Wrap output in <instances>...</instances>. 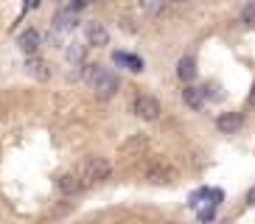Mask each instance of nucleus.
I'll use <instances>...</instances> for the list:
<instances>
[{
    "label": "nucleus",
    "mask_w": 255,
    "mask_h": 224,
    "mask_svg": "<svg viewBox=\"0 0 255 224\" xmlns=\"http://www.w3.org/2000/svg\"><path fill=\"white\" fill-rule=\"evenodd\" d=\"M82 76L84 82H90V87L96 90L98 98H113L121 87V79L115 70L110 67H101V65H82Z\"/></svg>",
    "instance_id": "1"
},
{
    "label": "nucleus",
    "mask_w": 255,
    "mask_h": 224,
    "mask_svg": "<svg viewBox=\"0 0 255 224\" xmlns=\"http://www.w3.org/2000/svg\"><path fill=\"white\" fill-rule=\"evenodd\" d=\"M79 179H82V185H96V182H104L110 174H113V165L110 160L104 157H87L82 165H79Z\"/></svg>",
    "instance_id": "2"
},
{
    "label": "nucleus",
    "mask_w": 255,
    "mask_h": 224,
    "mask_svg": "<svg viewBox=\"0 0 255 224\" xmlns=\"http://www.w3.org/2000/svg\"><path fill=\"white\" fill-rule=\"evenodd\" d=\"M132 110H135V115L143 118V120H157L160 112H163V107H160V101L154 96H137Z\"/></svg>",
    "instance_id": "3"
},
{
    "label": "nucleus",
    "mask_w": 255,
    "mask_h": 224,
    "mask_svg": "<svg viewBox=\"0 0 255 224\" xmlns=\"http://www.w3.org/2000/svg\"><path fill=\"white\" fill-rule=\"evenodd\" d=\"M84 37H87V45H93V48H104V45H110V31H107L104 22H87L84 25Z\"/></svg>",
    "instance_id": "4"
},
{
    "label": "nucleus",
    "mask_w": 255,
    "mask_h": 224,
    "mask_svg": "<svg viewBox=\"0 0 255 224\" xmlns=\"http://www.w3.org/2000/svg\"><path fill=\"white\" fill-rule=\"evenodd\" d=\"M146 179H149V182H157V185H165V182L174 179V168L165 163V160H154V163L146 168Z\"/></svg>",
    "instance_id": "5"
},
{
    "label": "nucleus",
    "mask_w": 255,
    "mask_h": 224,
    "mask_svg": "<svg viewBox=\"0 0 255 224\" xmlns=\"http://www.w3.org/2000/svg\"><path fill=\"white\" fill-rule=\"evenodd\" d=\"M216 126L222 134H236L244 126V115H241V112H222L216 118Z\"/></svg>",
    "instance_id": "6"
},
{
    "label": "nucleus",
    "mask_w": 255,
    "mask_h": 224,
    "mask_svg": "<svg viewBox=\"0 0 255 224\" xmlns=\"http://www.w3.org/2000/svg\"><path fill=\"white\" fill-rule=\"evenodd\" d=\"M17 45H20V51H23L25 56H37L39 45H42V37H39V31L28 28V31H23V34L17 37Z\"/></svg>",
    "instance_id": "7"
},
{
    "label": "nucleus",
    "mask_w": 255,
    "mask_h": 224,
    "mask_svg": "<svg viewBox=\"0 0 255 224\" xmlns=\"http://www.w3.org/2000/svg\"><path fill=\"white\" fill-rule=\"evenodd\" d=\"M76 25H79V14H73L70 8H62V11H56V17H53V31H59V34L73 31Z\"/></svg>",
    "instance_id": "8"
},
{
    "label": "nucleus",
    "mask_w": 255,
    "mask_h": 224,
    "mask_svg": "<svg viewBox=\"0 0 255 224\" xmlns=\"http://www.w3.org/2000/svg\"><path fill=\"white\" fill-rule=\"evenodd\" d=\"M25 73L39 79V82H45L48 76H51V67H48V62L39 59V56H28V59H25Z\"/></svg>",
    "instance_id": "9"
},
{
    "label": "nucleus",
    "mask_w": 255,
    "mask_h": 224,
    "mask_svg": "<svg viewBox=\"0 0 255 224\" xmlns=\"http://www.w3.org/2000/svg\"><path fill=\"white\" fill-rule=\"evenodd\" d=\"M205 90L202 87H191L188 84L185 90H182V101H185V107H191V110H202L205 107Z\"/></svg>",
    "instance_id": "10"
},
{
    "label": "nucleus",
    "mask_w": 255,
    "mask_h": 224,
    "mask_svg": "<svg viewBox=\"0 0 255 224\" xmlns=\"http://www.w3.org/2000/svg\"><path fill=\"white\" fill-rule=\"evenodd\" d=\"M56 185H59V191L65 196H73V194H79L82 191V179H79V174H62L59 179H56Z\"/></svg>",
    "instance_id": "11"
},
{
    "label": "nucleus",
    "mask_w": 255,
    "mask_h": 224,
    "mask_svg": "<svg viewBox=\"0 0 255 224\" xmlns=\"http://www.w3.org/2000/svg\"><path fill=\"white\" fill-rule=\"evenodd\" d=\"M177 76H180L182 82H191V79H196V62L191 59V56H182V59L177 62Z\"/></svg>",
    "instance_id": "12"
},
{
    "label": "nucleus",
    "mask_w": 255,
    "mask_h": 224,
    "mask_svg": "<svg viewBox=\"0 0 255 224\" xmlns=\"http://www.w3.org/2000/svg\"><path fill=\"white\" fill-rule=\"evenodd\" d=\"M65 56H68V62H73V65H84V56H87V45L84 42H70L68 51H65Z\"/></svg>",
    "instance_id": "13"
},
{
    "label": "nucleus",
    "mask_w": 255,
    "mask_h": 224,
    "mask_svg": "<svg viewBox=\"0 0 255 224\" xmlns=\"http://www.w3.org/2000/svg\"><path fill=\"white\" fill-rule=\"evenodd\" d=\"M113 59L118 62V65H127L132 73H140V70H143V62L137 59V56H132V53H115Z\"/></svg>",
    "instance_id": "14"
},
{
    "label": "nucleus",
    "mask_w": 255,
    "mask_h": 224,
    "mask_svg": "<svg viewBox=\"0 0 255 224\" xmlns=\"http://www.w3.org/2000/svg\"><path fill=\"white\" fill-rule=\"evenodd\" d=\"M140 6H143V14L160 17L163 14V8H165V0H140Z\"/></svg>",
    "instance_id": "15"
},
{
    "label": "nucleus",
    "mask_w": 255,
    "mask_h": 224,
    "mask_svg": "<svg viewBox=\"0 0 255 224\" xmlns=\"http://www.w3.org/2000/svg\"><path fill=\"white\" fill-rule=\"evenodd\" d=\"M241 20L247 22L250 28H255V0H247L244 8H241Z\"/></svg>",
    "instance_id": "16"
},
{
    "label": "nucleus",
    "mask_w": 255,
    "mask_h": 224,
    "mask_svg": "<svg viewBox=\"0 0 255 224\" xmlns=\"http://www.w3.org/2000/svg\"><path fill=\"white\" fill-rule=\"evenodd\" d=\"M87 3H90V0H70V3H68V8L73 11V14H79V11H82L84 6H87Z\"/></svg>",
    "instance_id": "17"
},
{
    "label": "nucleus",
    "mask_w": 255,
    "mask_h": 224,
    "mask_svg": "<svg viewBox=\"0 0 255 224\" xmlns=\"http://www.w3.org/2000/svg\"><path fill=\"white\" fill-rule=\"evenodd\" d=\"M143 146H146V137H143V134H137L135 140H129L124 149H143Z\"/></svg>",
    "instance_id": "18"
},
{
    "label": "nucleus",
    "mask_w": 255,
    "mask_h": 224,
    "mask_svg": "<svg viewBox=\"0 0 255 224\" xmlns=\"http://www.w3.org/2000/svg\"><path fill=\"white\" fill-rule=\"evenodd\" d=\"M210 219H213V208L202 210V222H210Z\"/></svg>",
    "instance_id": "19"
},
{
    "label": "nucleus",
    "mask_w": 255,
    "mask_h": 224,
    "mask_svg": "<svg viewBox=\"0 0 255 224\" xmlns=\"http://www.w3.org/2000/svg\"><path fill=\"white\" fill-rule=\"evenodd\" d=\"M247 202H250V205H255V185L250 188V194H247Z\"/></svg>",
    "instance_id": "20"
},
{
    "label": "nucleus",
    "mask_w": 255,
    "mask_h": 224,
    "mask_svg": "<svg viewBox=\"0 0 255 224\" xmlns=\"http://www.w3.org/2000/svg\"><path fill=\"white\" fill-rule=\"evenodd\" d=\"M250 107H255V82H253V90H250Z\"/></svg>",
    "instance_id": "21"
},
{
    "label": "nucleus",
    "mask_w": 255,
    "mask_h": 224,
    "mask_svg": "<svg viewBox=\"0 0 255 224\" xmlns=\"http://www.w3.org/2000/svg\"><path fill=\"white\" fill-rule=\"evenodd\" d=\"M174 3H188V0H174Z\"/></svg>",
    "instance_id": "22"
}]
</instances>
